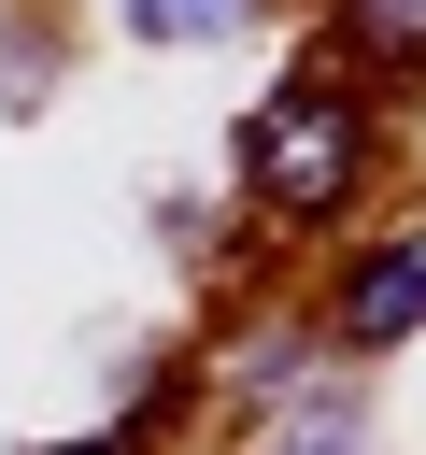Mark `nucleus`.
I'll use <instances>...</instances> for the list:
<instances>
[{
	"instance_id": "nucleus-3",
	"label": "nucleus",
	"mask_w": 426,
	"mask_h": 455,
	"mask_svg": "<svg viewBox=\"0 0 426 455\" xmlns=\"http://www.w3.org/2000/svg\"><path fill=\"white\" fill-rule=\"evenodd\" d=\"M256 455H369V412L341 384H298L284 412H256Z\"/></svg>"
},
{
	"instance_id": "nucleus-5",
	"label": "nucleus",
	"mask_w": 426,
	"mask_h": 455,
	"mask_svg": "<svg viewBox=\"0 0 426 455\" xmlns=\"http://www.w3.org/2000/svg\"><path fill=\"white\" fill-rule=\"evenodd\" d=\"M142 43H227V28H256V0H114Z\"/></svg>"
},
{
	"instance_id": "nucleus-4",
	"label": "nucleus",
	"mask_w": 426,
	"mask_h": 455,
	"mask_svg": "<svg viewBox=\"0 0 426 455\" xmlns=\"http://www.w3.org/2000/svg\"><path fill=\"white\" fill-rule=\"evenodd\" d=\"M341 57H369V71H426V0H341Z\"/></svg>"
},
{
	"instance_id": "nucleus-2",
	"label": "nucleus",
	"mask_w": 426,
	"mask_h": 455,
	"mask_svg": "<svg viewBox=\"0 0 426 455\" xmlns=\"http://www.w3.org/2000/svg\"><path fill=\"white\" fill-rule=\"evenodd\" d=\"M412 327H426V213H412L398 242H369V256L327 284V341H341V355H398Z\"/></svg>"
},
{
	"instance_id": "nucleus-6",
	"label": "nucleus",
	"mask_w": 426,
	"mask_h": 455,
	"mask_svg": "<svg viewBox=\"0 0 426 455\" xmlns=\"http://www.w3.org/2000/svg\"><path fill=\"white\" fill-rule=\"evenodd\" d=\"M43 455H142L128 427H85V441H43Z\"/></svg>"
},
{
	"instance_id": "nucleus-1",
	"label": "nucleus",
	"mask_w": 426,
	"mask_h": 455,
	"mask_svg": "<svg viewBox=\"0 0 426 455\" xmlns=\"http://www.w3.org/2000/svg\"><path fill=\"white\" fill-rule=\"evenodd\" d=\"M369 156H383V114L355 100L341 57H298V71L241 114V185H256L270 228H341L355 185H369Z\"/></svg>"
}]
</instances>
